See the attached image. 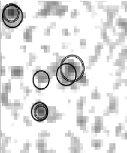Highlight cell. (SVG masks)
<instances>
[{
	"label": "cell",
	"instance_id": "7a4b0ae2",
	"mask_svg": "<svg viewBox=\"0 0 127 153\" xmlns=\"http://www.w3.org/2000/svg\"><path fill=\"white\" fill-rule=\"evenodd\" d=\"M23 20V12L20 7L14 3L7 4L2 11V21L10 29L18 27Z\"/></svg>",
	"mask_w": 127,
	"mask_h": 153
},
{
	"label": "cell",
	"instance_id": "277c9868",
	"mask_svg": "<svg viewBox=\"0 0 127 153\" xmlns=\"http://www.w3.org/2000/svg\"><path fill=\"white\" fill-rule=\"evenodd\" d=\"M33 83L37 89L40 90L46 89L50 83L49 75L45 71H37L33 75Z\"/></svg>",
	"mask_w": 127,
	"mask_h": 153
},
{
	"label": "cell",
	"instance_id": "6da1fadb",
	"mask_svg": "<svg viewBox=\"0 0 127 153\" xmlns=\"http://www.w3.org/2000/svg\"><path fill=\"white\" fill-rule=\"evenodd\" d=\"M85 71L84 62L76 55L66 57L58 67L56 77L61 85L69 87L82 78Z\"/></svg>",
	"mask_w": 127,
	"mask_h": 153
},
{
	"label": "cell",
	"instance_id": "3957f363",
	"mask_svg": "<svg viewBox=\"0 0 127 153\" xmlns=\"http://www.w3.org/2000/svg\"><path fill=\"white\" fill-rule=\"evenodd\" d=\"M49 110L48 106L42 102L35 103L31 108V115L34 120L43 121L48 117Z\"/></svg>",
	"mask_w": 127,
	"mask_h": 153
}]
</instances>
